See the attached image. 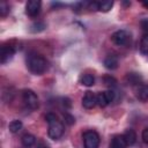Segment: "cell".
Wrapping results in <instances>:
<instances>
[{"label":"cell","mask_w":148,"mask_h":148,"mask_svg":"<svg viewBox=\"0 0 148 148\" xmlns=\"http://www.w3.org/2000/svg\"><path fill=\"white\" fill-rule=\"evenodd\" d=\"M27 67L32 74L40 75L47 69V61L42 54L31 52L27 57Z\"/></svg>","instance_id":"obj_1"},{"label":"cell","mask_w":148,"mask_h":148,"mask_svg":"<svg viewBox=\"0 0 148 148\" xmlns=\"http://www.w3.org/2000/svg\"><path fill=\"white\" fill-rule=\"evenodd\" d=\"M45 119H46V121H47V124H49V130H47L49 136H50L52 140H58V139H60V138L62 136V134H64V131H65L62 123H61V121L58 119V117H57L54 113H52V112L47 113V114L45 116Z\"/></svg>","instance_id":"obj_2"},{"label":"cell","mask_w":148,"mask_h":148,"mask_svg":"<svg viewBox=\"0 0 148 148\" xmlns=\"http://www.w3.org/2000/svg\"><path fill=\"white\" fill-rule=\"evenodd\" d=\"M82 138H83L84 148H98L99 147L101 138L96 131H92V130L86 131L83 133Z\"/></svg>","instance_id":"obj_3"},{"label":"cell","mask_w":148,"mask_h":148,"mask_svg":"<svg viewBox=\"0 0 148 148\" xmlns=\"http://www.w3.org/2000/svg\"><path fill=\"white\" fill-rule=\"evenodd\" d=\"M22 98H23V102L24 104L31 109V110H36L38 109L39 106V101H38V97L36 95V92L31 89H24L22 91Z\"/></svg>","instance_id":"obj_4"},{"label":"cell","mask_w":148,"mask_h":148,"mask_svg":"<svg viewBox=\"0 0 148 148\" xmlns=\"http://www.w3.org/2000/svg\"><path fill=\"white\" fill-rule=\"evenodd\" d=\"M111 40L118 46H125V45H128V43L131 42V35L126 30H123V29L117 30L112 34Z\"/></svg>","instance_id":"obj_5"},{"label":"cell","mask_w":148,"mask_h":148,"mask_svg":"<svg viewBox=\"0 0 148 148\" xmlns=\"http://www.w3.org/2000/svg\"><path fill=\"white\" fill-rule=\"evenodd\" d=\"M113 99H114V91H112V90L101 91L96 95L97 105H99L101 108H104V106L109 105L111 102H113Z\"/></svg>","instance_id":"obj_6"},{"label":"cell","mask_w":148,"mask_h":148,"mask_svg":"<svg viewBox=\"0 0 148 148\" xmlns=\"http://www.w3.org/2000/svg\"><path fill=\"white\" fill-rule=\"evenodd\" d=\"M40 6H42V3H40L39 0H30V1H28L27 5H25V13H27L29 16L35 17V16H37V15L39 14V12H40Z\"/></svg>","instance_id":"obj_7"},{"label":"cell","mask_w":148,"mask_h":148,"mask_svg":"<svg viewBox=\"0 0 148 148\" xmlns=\"http://www.w3.org/2000/svg\"><path fill=\"white\" fill-rule=\"evenodd\" d=\"M97 104L96 95L92 91H86V94L82 97V105L86 109H92Z\"/></svg>","instance_id":"obj_8"},{"label":"cell","mask_w":148,"mask_h":148,"mask_svg":"<svg viewBox=\"0 0 148 148\" xmlns=\"http://www.w3.org/2000/svg\"><path fill=\"white\" fill-rule=\"evenodd\" d=\"M15 53V50L13 46H7V45H3L1 46V53H0V59H1V64H6L8 62L13 56Z\"/></svg>","instance_id":"obj_9"},{"label":"cell","mask_w":148,"mask_h":148,"mask_svg":"<svg viewBox=\"0 0 148 148\" xmlns=\"http://www.w3.org/2000/svg\"><path fill=\"white\" fill-rule=\"evenodd\" d=\"M127 142L124 138V135H116L112 138L110 148H127Z\"/></svg>","instance_id":"obj_10"},{"label":"cell","mask_w":148,"mask_h":148,"mask_svg":"<svg viewBox=\"0 0 148 148\" xmlns=\"http://www.w3.org/2000/svg\"><path fill=\"white\" fill-rule=\"evenodd\" d=\"M104 66L108 69H116L118 67V58L114 54H110L104 59Z\"/></svg>","instance_id":"obj_11"},{"label":"cell","mask_w":148,"mask_h":148,"mask_svg":"<svg viewBox=\"0 0 148 148\" xmlns=\"http://www.w3.org/2000/svg\"><path fill=\"white\" fill-rule=\"evenodd\" d=\"M136 97L141 102H148V84H140L136 89Z\"/></svg>","instance_id":"obj_12"},{"label":"cell","mask_w":148,"mask_h":148,"mask_svg":"<svg viewBox=\"0 0 148 148\" xmlns=\"http://www.w3.org/2000/svg\"><path fill=\"white\" fill-rule=\"evenodd\" d=\"M123 135H124V138H125V140H126L128 146H132V145H134L136 142V133H135L134 130L127 128Z\"/></svg>","instance_id":"obj_13"},{"label":"cell","mask_w":148,"mask_h":148,"mask_svg":"<svg viewBox=\"0 0 148 148\" xmlns=\"http://www.w3.org/2000/svg\"><path fill=\"white\" fill-rule=\"evenodd\" d=\"M141 80H142V77H141V75L138 74V73H127L126 76H125V81H126L128 84H131V86H134V84L140 83Z\"/></svg>","instance_id":"obj_14"},{"label":"cell","mask_w":148,"mask_h":148,"mask_svg":"<svg viewBox=\"0 0 148 148\" xmlns=\"http://www.w3.org/2000/svg\"><path fill=\"white\" fill-rule=\"evenodd\" d=\"M21 142H22V145H23L25 148H30L31 146L35 145L36 138H35V135H32V134H30V133H27V134H24V135L22 136Z\"/></svg>","instance_id":"obj_15"},{"label":"cell","mask_w":148,"mask_h":148,"mask_svg":"<svg viewBox=\"0 0 148 148\" xmlns=\"http://www.w3.org/2000/svg\"><path fill=\"white\" fill-rule=\"evenodd\" d=\"M22 126H23V124H22L21 120L14 119V120H12V121L9 123L8 130H9L10 133H14V134H15V133H18V132L22 130Z\"/></svg>","instance_id":"obj_16"},{"label":"cell","mask_w":148,"mask_h":148,"mask_svg":"<svg viewBox=\"0 0 148 148\" xmlns=\"http://www.w3.org/2000/svg\"><path fill=\"white\" fill-rule=\"evenodd\" d=\"M95 82V79L91 74H82L80 76V83L86 87H91Z\"/></svg>","instance_id":"obj_17"},{"label":"cell","mask_w":148,"mask_h":148,"mask_svg":"<svg viewBox=\"0 0 148 148\" xmlns=\"http://www.w3.org/2000/svg\"><path fill=\"white\" fill-rule=\"evenodd\" d=\"M112 6H113V1H109V0L108 1H101L97 3V9L99 12L106 13L112 8Z\"/></svg>","instance_id":"obj_18"},{"label":"cell","mask_w":148,"mask_h":148,"mask_svg":"<svg viewBox=\"0 0 148 148\" xmlns=\"http://www.w3.org/2000/svg\"><path fill=\"white\" fill-rule=\"evenodd\" d=\"M140 52L143 56H148V35H145L140 42Z\"/></svg>","instance_id":"obj_19"},{"label":"cell","mask_w":148,"mask_h":148,"mask_svg":"<svg viewBox=\"0 0 148 148\" xmlns=\"http://www.w3.org/2000/svg\"><path fill=\"white\" fill-rule=\"evenodd\" d=\"M45 28H46V25H45L44 22L37 21V22H35V23L31 24V27H30V31H31V32H40V31H43Z\"/></svg>","instance_id":"obj_20"},{"label":"cell","mask_w":148,"mask_h":148,"mask_svg":"<svg viewBox=\"0 0 148 148\" xmlns=\"http://www.w3.org/2000/svg\"><path fill=\"white\" fill-rule=\"evenodd\" d=\"M104 83H105L108 87H114V86L117 84V81H116V79L112 77V76H105V77H104Z\"/></svg>","instance_id":"obj_21"},{"label":"cell","mask_w":148,"mask_h":148,"mask_svg":"<svg viewBox=\"0 0 148 148\" xmlns=\"http://www.w3.org/2000/svg\"><path fill=\"white\" fill-rule=\"evenodd\" d=\"M9 12V6L6 2H1L0 5V14L1 16H6V14Z\"/></svg>","instance_id":"obj_22"},{"label":"cell","mask_w":148,"mask_h":148,"mask_svg":"<svg viewBox=\"0 0 148 148\" xmlns=\"http://www.w3.org/2000/svg\"><path fill=\"white\" fill-rule=\"evenodd\" d=\"M65 119H66L67 124H69V125H72V124H74V123H75L74 117H72V116H71V114H68V113H65Z\"/></svg>","instance_id":"obj_23"},{"label":"cell","mask_w":148,"mask_h":148,"mask_svg":"<svg viewBox=\"0 0 148 148\" xmlns=\"http://www.w3.org/2000/svg\"><path fill=\"white\" fill-rule=\"evenodd\" d=\"M142 140L145 141V143L148 145V128H145L142 131Z\"/></svg>","instance_id":"obj_24"},{"label":"cell","mask_w":148,"mask_h":148,"mask_svg":"<svg viewBox=\"0 0 148 148\" xmlns=\"http://www.w3.org/2000/svg\"><path fill=\"white\" fill-rule=\"evenodd\" d=\"M37 148H50L44 141H39V143L37 145Z\"/></svg>","instance_id":"obj_25"},{"label":"cell","mask_w":148,"mask_h":148,"mask_svg":"<svg viewBox=\"0 0 148 148\" xmlns=\"http://www.w3.org/2000/svg\"><path fill=\"white\" fill-rule=\"evenodd\" d=\"M142 5H143L146 8H148V1H142Z\"/></svg>","instance_id":"obj_26"}]
</instances>
